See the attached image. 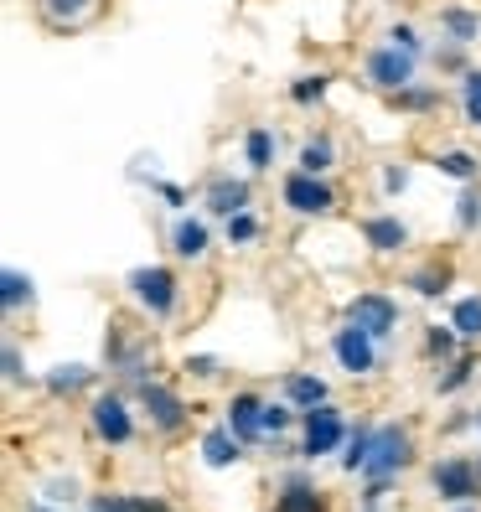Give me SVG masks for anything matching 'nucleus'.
I'll return each mask as SVG.
<instances>
[{
	"label": "nucleus",
	"instance_id": "nucleus-1",
	"mask_svg": "<svg viewBox=\"0 0 481 512\" xmlns=\"http://www.w3.org/2000/svg\"><path fill=\"white\" fill-rule=\"evenodd\" d=\"M409 430H399V425H383V430H373V450H368V476L373 481H388L394 471H404L409 466Z\"/></svg>",
	"mask_w": 481,
	"mask_h": 512
},
{
	"label": "nucleus",
	"instance_id": "nucleus-2",
	"mask_svg": "<svg viewBox=\"0 0 481 512\" xmlns=\"http://www.w3.org/2000/svg\"><path fill=\"white\" fill-rule=\"evenodd\" d=\"M130 290H135L140 306H150L156 316H166V311L176 306V280H171V269H161V264L135 269V275H130Z\"/></svg>",
	"mask_w": 481,
	"mask_h": 512
},
{
	"label": "nucleus",
	"instance_id": "nucleus-3",
	"mask_svg": "<svg viewBox=\"0 0 481 512\" xmlns=\"http://www.w3.org/2000/svg\"><path fill=\"white\" fill-rule=\"evenodd\" d=\"M430 481H435V492H440L445 502H471V497L481 492V476H476V466H471V461H461V456L440 461V466L430 471Z\"/></svg>",
	"mask_w": 481,
	"mask_h": 512
},
{
	"label": "nucleus",
	"instance_id": "nucleus-4",
	"mask_svg": "<svg viewBox=\"0 0 481 512\" xmlns=\"http://www.w3.org/2000/svg\"><path fill=\"white\" fill-rule=\"evenodd\" d=\"M88 419H94V435H99V440H109V445H125V440L135 435V419H130L125 399H114V394L94 399V409H88Z\"/></svg>",
	"mask_w": 481,
	"mask_h": 512
},
{
	"label": "nucleus",
	"instance_id": "nucleus-5",
	"mask_svg": "<svg viewBox=\"0 0 481 512\" xmlns=\"http://www.w3.org/2000/svg\"><path fill=\"white\" fill-rule=\"evenodd\" d=\"M347 321H357L363 331H373V337H388V331L399 326V306L388 295H357L347 306Z\"/></svg>",
	"mask_w": 481,
	"mask_h": 512
},
{
	"label": "nucleus",
	"instance_id": "nucleus-6",
	"mask_svg": "<svg viewBox=\"0 0 481 512\" xmlns=\"http://www.w3.org/2000/svg\"><path fill=\"white\" fill-rule=\"evenodd\" d=\"M337 440H342V414L337 409H306V445H300V456H326V450H337Z\"/></svg>",
	"mask_w": 481,
	"mask_h": 512
},
{
	"label": "nucleus",
	"instance_id": "nucleus-7",
	"mask_svg": "<svg viewBox=\"0 0 481 512\" xmlns=\"http://www.w3.org/2000/svg\"><path fill=\"white\" fill-rule=\"evenodd\" d=\"M337 357H342V368H347V373H373V363H378L373 331H363L357 321H347V326L337 331Z\"/></svg>",
	"mask_w": 481,
	"mask_h": 512
},
{
	"label": "nucleus",
	"instance_id": "nucleus-8",
	"mask_svg": "<svg viewBox=\"0 0 481 512\" xmlns=\"http://www.w3.org/2000/svg\"><path fill=\"white\" fill-rule=\"evenodd\" d=\"M368 78H373L378 88H409V78H414V52H404V47L373 52V57H368Z\"/></svg>",
	"mask_w": 481,
	"mask_h": 512
},
{
	"label": "nucleus",
	"instance_id": "nucleus-9",
	"mask_svg": "<svg viewBox=\"0 0 481 512\" xmlns=\"http://www.w3.org/2000/svg\"><path fill=\"white\" fill-rule=\"evenodd\" d=\"M285 202L295 207V213H332V187L326 182H316L311 171H295L290 182H285Z\"/></svg>",
	"mask_w": 481,
	"mask_h": 512
},
{
	"label": "nucleus",
	"instance_id": "nucleus-10",
	"mask_svg": "<svg viewBox=\"0 0 481 512\" xmlns=\"http://www.w3.org/2000/svg\"><path fill=\"white\" fill-rule=\"evenodd\" d=\"M140 399H145L150 419H156L161 430H182V425H187V404L176 399L171 388H161V383H140Z\"/></svg>",
	"mask_w": 481,
	"mask_h": 512
},
{
	"label": "nucleus",
	"instance_id": "nucleus-11",
	"mask_svg": "<svg viewBox=\"0 0 481 512\" xmlns=\"http://www.w3.org/2000/svg\"><path fill=\"white\" fill-rule=\"evenodd\" d=\"M228 430H233L238 440H254V435L264 430V404H259L254 394H233V404H228Z\"/></svg>",
	"mask_w": 481,
	"mask_h": 512
},
{
	"label": "nucleus",
	"instance_id": "nucleus-12",
	"mask_svg": "<svg viewBox=\"0 0 481 512\" xmlns=\"http://www.w3.org/2000/svg\"><path fill=\"white\" fill-rule=\"evenodd\" d=\"M207 207H213V213H223V218L244 213V207H249V182H213V192H207Z\"/></svg>",
	"mask_w": 481,
	"mask_h": 512
},
{
	"label": "nucleus",
	"instance_id": "nucleus-13",
	"mask_svg": "<svg viewBox=\"0 0 481 512\" xmlns=\"http://www.w3.org/2000/svg\"><path fill=\"white\" fill-rule=\"evenodd\" d=\"M275 512H326V502H321V492L311 487V481H290V487L280 492V502H275Z\"/></svg>",
	"mask_w": 481,
	"mask_h": 512
},
{
	"label": "nucleus",
	"instance_id": "nucleus-14",
	"mask_svg": "<svg viewBox=\"0 0 481 512\" xmlns=\"http://www.w3.org/2000/svg\"><path fill=\"white\" fill-rule=\"evenodd\" d=\"M238 456H244V450H238V435L233 430H213V435L202 440V461L207 466H233Z\"/></svg>",
	"mask_w": 481,
	"mask_h": 512
},
{
	"label": "nucleus",
	"instance_id": "nucleus-15",
	"mask_svg": "<svg viewBox=\"0 0 481 512\" xmlns=\"http://www.w3.org/2000/svg\"><path fill=\"white\" fill-rule=\"evenodd\" d=\"M440 26L450 32V42H461V47L481 37V16H471V11H461V6H445V11H440Z\"/></svg>",
	"mask_w": 481,
	"mask_h": 512
},
{
	"label": "nucleus",
	"instance_id": "nucleus-16",
	"mask_svg": "<svg viewBox=\"0 0 481 512\" xmlns=\"http://www.w3.org/2000/svg\"><path fill=\"white\" fill-rule=\"evenodd\" d=\"M363 233H368L373 249H404V238H409V228H404L399 218H368Z\"/></svg>",
	"mask_w": 481,
	"mask_h": 512
},
{
	"label": "nucleus",
	"instance_id": "nucleus-17",
	"mask_svg": "<svg viewBox=\"0 0 481 512\" xmlns=\"http://www.w3.org/2000/svg\"><path fill=\"white\" fill-rule=\"evenodd\" d=\"M285 394H290V404H300V409H316V404H326V383L311 378V373H295V378L285 383Z\"/></svg>",
	"mask_w": 481,
	"mask_h": 512
},
{
	"label": "nucleus",
	"instance_id": "nucleus-18",
	"mask_svg": "<svg viewBox=\"0 0 481 512\" xmlns=\"http://www.w3.org/2000/svg\"><path fill=\"white\" fill-rule=\"evenodd\" d=\"M182 259H197V254H207V228L197 223V218H182L176 223V244H171Z\"/></svg>",
	"mask_w": 481,
	"mask_h": 512
},
{
	"label": "nucleus",
	"instance_id": "nucleus-19",
	"mask_svg": "<svg viewBox=\"0 0 481 512\" xmlns=\"http://www.w3.org/2000/svg\"><path fill=\"white\" fill-rule=\"evenodd\" d=\"M88 512H166L156 497H94Z\"/></svg>",
	"mask_w": 481,
	"mask_h": 512
},
{
	"label": "nucleus",
	"instance_id": "nucleus-20",
	"mask_svg": "<svg viewBox=\"0 0 481 512\" xmlns=\"http://www.w3.org/2000/svg\"><path fill=\"white\" fill-rule=\"evenodd\" d=\"M0 300H6V311L26 306V300H32V280H26L21 269H6V275H0Z\"/></svg>",
	"mask_w": 481,
	"mask_h": 512
},
{
	"label": "nucleus",
	"instance_id": "nucleus-21",
	"mask_svg": "<svg viewBox=\"0 0 481 512\" xmlns=\"http://www.w3.org/2000/svg\"><path fill=\"white\" fill-rule=\"evenodd\" d=\"M450 326H456L461 337H481V295L456 300V316H450Z\"/></svg>",
	"mask_w": 481,
	"mask_h": 512
},
{
	"label": "nucleus",
	"instance_id": "nucleus-22",
	"mask_svg": "<svg viewBox=\"0 0 481 512\" xmlns=\"http://www.w3.org/2000/svg\"><path fill=\"white\" fill-rule=\"evenodd\" d=\"M326 166H332V140H326V135H316V140H306V145H300V171H326Z\"/></svg>",
	"mask_w": 481,
	"mask_h": 512
},
{
	"label": "nucleus",
	"instance_id": "nucleus-23",
	"mask_svg": "<svg viewBox=\"0 0 481 512\" xmlns=\"http://www.w3.org/2000/svg\"><path fill=\"white\" fill-rule=\"evenodd\" d=\"M88 378H94V368L68 363V368H52V373H47V388H52V394H73V388H83Z\"/></svg>",
	"mask_w": 481,
	"mask_h": 512
},
{
	"label": "nucleus",
	"instance_id": "nucleus-24",
	"mask_svg": "<svg viewBox=\"0 0 481 512\" xmlns=\"http://www.w3.org/2000/svg\"><path fill=\"white\" fill-rule=\"evenodd\" d=\"M244 150H249V166H254V171H264L269 161H275V135H269V130H249Z\"/></svg>",
	"mask_w": 481,
	"mask_h": 512
},
{
	"label": "nucleus",
	"instance_id": "nucleus-25",
	"mask_svg": "<svg viewBox=\"0 0 481 512\" xmlns=\"http://www.w3.org/2000/svg\"><path fill=\"white\" fill-rule=\"evenodd\" d=\"M368 450H373V430L357 425V430H352V440H347V456H342V466H347V471L368 466Z\"/></svg>",
	"mask_w": 481,
	"mask_h": 512
},
{
	"label": "nucleus",
	"instance_id": "nucleus-26",
	"mask_svg": "<svg viewBox=\"0 0 481 512\" xmlns=\"http://www.w3.org/2000/svg\"><path fill=\"white\" fill-rule=\"evenodd\" d=\"M42 6H47V16H52L57 26H73L88 6H94V0H42Z\"/></svg>",
	"mask_w": 481,
	"mask_h": 512
},
{
	"label": "nucleus",
	"instance_id": "nucleus-27",
	"mask_svg": "<svg viewBox=\"0 0 481 512\" xmlns=\"http://www.w3.org/2000/svg\"><path fill=\"white\" fill-rule=\"evenodd\" d=\"M435 166L445 176H456V182H471V176H476V156H466V150H450V156H440Z\"/></svg>",
	"mask_w": 481,
	"mask_h": 512
},
{
	"label": "nucleus",
	"instance_id": "nucleus-28",
	"mask_svg": "<svg viewBox=\"0 0 481 512\" xmlns=\"http://www.w3.org/2000/svg\"><path fill=\"white\" fill-rule=\"evenodd\" d=\"M321 94H326V73H316V78H300V83L290 88V99H295V104H316Z\"/></svg>",
	"mask_w": 481,
	"mask_h": 512
},
{
	"label": "nucleus",
	"instance_id": "nucleus-29",
	"mask_svg": "<svg viewBox=\"0 0 481 512\" xmlns=\"http://www.w3.org/2000/svg\"><path fill=\"white\" fill-rule=\"evenodd\" d=\"M254 233H259V223H254L249 213H233V218H228V244H249Z\"/></svg>",
	"mask_w": 481,
	"mask_h": 512
},
{
	"label": "nucleus",
	"instance_id": "nucleus-30",
	"mask_svg": "<svg viewBox=\"0 0 481 512\" xmlns=\"http://www.w3.org/2000/svg\"><path fill=\"white\" fill-rule=\"evenodd\" d=\"M471 368H476V357H461V363H456V368H450V373L440 378V394H456V388L471 378Z\"/></svg>",
	"mask_w": 481,
	"mask_h": 512
},
{
	"label": "nucleus",
	"instance_id": "nucleus-31",
	"mask_svg": "<svg viewBox=\"0 0 481 512\" xmlns=\"http://www.w3.org/2000/svg\"><path fill=\"white\" fill-rule=\"evenodd\" d=\"M409 285H414L419 295H440V290H445V269H419Z\"/></svg>",
	"mask_w": 481,
	"mask_h": 512
},
{
	"label": "nucleus",
	"instance_id": "nucleus-32",
	"mask_svg": "<svg viewBox=\"0 0 481 512\" xmlns=\"http://www.w3.org/2000/svg\"><path fill=\"white\" fill-rule=\"evenodd\" d=\"M466 119L481 125V73H466Z\"/></svg>",
	"mask_w": 481,
	"mask_h": 512
},
{
	"label": "nucleus",
	"instance_id": "nucleus-33",
	"mask_svg": "<svg viewBox=\"0 0 481 512\" xmlns=\"http://www.w3.org/2000/svg\"><path fill=\"white\" fill-rule=\"evenodd\" d=\"M399 104L404 109H435V94H430V88H409V94L399 88Z\"/></svg>",
	"mask_w": 481,
	"mask_h": 512
},
{
	"label": "nucleus",
	"instance_id": "nucleus-34",
	"mask_svg": "<svg viewBox=\"0 0 481 512\" xmlns=\"http://www.w3.org/2000/svg\"><path fill=\"white\" fill-rule=\"evenodd\" d=\"M285 425H290V409H280V404H264V430H275V435H280Z\"/></svg>",
	"mask_w": 481,
	"mask_h": 512
},
{
	"label": "nucleus",
	"instance_id": "nucleus-35",
	"mask_svg": "<svg viewBox=\"0 0 481 512\" xmlns=\"http://www.w3.org/2000/svg\"><path fill=\"white\" fill-rule=\"evenodd\" d=\"M476 202H481L476 192H461V207H456V218H461V228H471V223H476Z\"/></svg>",
	"mask_w": 481,
	"mask_h": 512
},
{
	"label": "nucleus",
	"instance_id": "nucleus-36",
	"mask_svg": "<svg viewBox=\"0 0 481 512\" xmlns=\"http://www.w3.org/2000/svg\"><path fill=\"white\" fill-rule=\"evenodd\" d=\"M187 373H197V378H213V373H218V357H192Z\"/></svg>",
	"mask_w": 481,
	"mask_h": 512
},
{
	"label": "nucleus",
	"instance_id": "nucleus-37",
	"mask_svg": "<svg viewBox=\"0 0 481 512\" xmlns=\"http://www.w3.org/2000/svg\"><path fill=\"white\" fill-rule=\"evenodd\" d=\"M425 347H430L435 357H445V352H450V331H440V326H435L430 337H425Z\"/></svg>",
	"mask_w": 481,
	"mask_h": 512
},
{
	"label": "nucleus",
	"instance_id": "nucleus-38",
	"mask_svg": "<svg viewBox=\"0 0 481 512\" xmlns=\"http://www.w3.org/2000/svg\"><path fill=\"white\" fill-rule=\"evenodd\" d=\"M394 47H404V52H414V57H419V37L409 32V26H394Z\"/></svg>",
	"mask_w": 481,
	"mask_h": 512
},
{
	"label": "nucleus",
	"instance_id": "nucleus-39",
	"mask_svg": "<svg viewBox=\"0 0 481 512\" xmlns=\"http://www.w3.org/2000/svg\"><path fill=\"white\" fill-rule=\"evenodd\" d=\"M0 363H6V378H11V383L21 378V352H16V347H6V352H0Z\"/></svg>",
	"mask_w": 481,
	"mask_h": 512
},
{
	"label": "nucleus",
	"instance_id": "nucleus-40",
	"mask_svg": "<svg viewBox=\"0 0 481 512\" xmlns=\"http://www.w3.org/2000/svg\"><path fill=\"white\" fill-rule=\"evenodd\" d=\"M404 182H409V176H404L399 166H388V171H383V187H388V192H404Z\"/></svg>",
	"mask_w": 481,
	"mask_h": 512
},
{
	"label": "nucleus",
	"instance_id": "nucleus-41",
	"mask_svg": "<svg viewBox=\"0 0 481 512\" xmlns=\"http://www.w3.org/2000/svg\"><path fill=\"white\" fill-rule=\"evenodd\" d=\"M476 419H481V414H476Z\"/></svg>",
	"mask_w": 481,
	"mask_h": 512
},
{
	"label": "nucleus",
	"instance_id": "nucleus-42",
	"mask_svg": "<svg viewBox=\"0 0 481 512\" xmlns=\"http://www.w3.org/2000/svg\"><path fill=\"white\" fill-rule=\"evenodd\" d=\"M42 512H47V507H42Z\"/></svg>",
	"mask_w": 481,
	"mask_h": 512
}]
</instances>
